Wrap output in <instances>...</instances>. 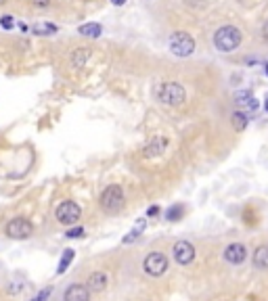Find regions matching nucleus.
Wrapping results in <instances>:
<instances>
[{"label":"nucleus","instance_id":"nucleus-1","mask_svg":"<svg viewBox=\"0 0 268 301\" xmlns=\"http://www.w3.org/2000/svg\"><path fill=\"white\" fill-rule=\"evenodd\" d=\"M241 40H243V34L237 25H222L214 34V46L220 52H233L241 44Z\"/></svg>","mask_w":268,"mask_h":301},{"label":"nucleus","instance_id":"nucleus-2","mask_svg":"<svg viewBox=\"0 0 268 301\" xmlns=\"http://www.w3.org/2000/svg\"><path fill=\"white\" fill-rule=\"evenodd\" d=\"M157 101L166 107H182L186 101V90L178 82H164L157 88Z\"/></svg>","mask_w":268,"mask_h":301},{"label":"nucleus","instance_id":"nucleus-3","mask_svg":"<svg viewBox=\"0 0 268 301\" xmlns=\"http://www.w3.org/2000/svg\"><path fill=\"white\" fill-rule=\"evenodd\" d=\"M168 48L176 57H191L195 52V38L189 32H174L168 38Z\"/></svg>","mask_w":268,"mask_h":301},{"label":"nucleus","instance_id":"nucleus-4","mask_svg":"<svg viewBox=\"0 0 268 301\" xmlns=\"http://www.w3.org/2000/svg\"><path fill=\"white\" fill-rule=\"evenodd\" d=\"M124 205V192L118 184H111V187H107L101 194V207L107 211V214H115V211H120Z\"/></svg>","mask_w":268,"mask_h":301},{"label":"nucleus","instance_id":"nucleus-5","mask_svg":"<svg viewBox=\"0 0 268 301\" xmlns=\"http://www.w3.org/2000/svg\"><path fill=\"white\" fill-rule=\"evenodd\" d=\"M55 216L59 220V224L71 226V224H76L78 220H80V216H82V209H80V205H78V203H74V201H63L57 207Z\"/></svg>","mask_w":268,"mask_h":301},{"label":"nucleus","instance_id":"nucleus-6","mask_svg":"<svg viewBox=\"0 0 268 301\" xmlns=\"http://www.w3.org/2000/svg\"><path fill=\"white\" fill-rule=\"evenodd\" d=\"M4 232H6V236H11V238H28L34 232V226H32L30 220L15 218L4 226Z\"/></svg>","mask_w":268,"mask_h":301},{"label":"nucleus","instance_id":"nucleus-7","mask_svg":"<svg viewBox=\"0 0 268 301\" xmlns=\"http://www.w3.org/2000/svg\"><path fill=\"white\" fill-rule=\"evenodd\" d=\"M168 270V260L164 253H149L147 260H145V272L149 274V276H162V274Z\"/></svg>","mask_w":268,"mask_h":301},{"label":"nucleus","instance_id":"nucleus-8","mask_svg":"<svg viewBox=\"0 0 268 301\" xmlns=\"http://www.w3.org/2000/svg\"><path fill=\"white\" fill-rule=\"evenodd\" d=\"M172 251H174V260L180 265H189L195 260V247L186 241H178Z\"/></svg>","mask_w":268,"mask_h":301},{"label":"nucleus","instance_id":"nucleus-9","mask_svg":"<svg viewBox=\"0 0 268 301\" xmlns=\"http://www.w3.org/2000/svg\"><path fill=\"white\" fill-rule=\"evenodd\" d=\"M245 258H247V249H245V245H241V243H233L224 249V260L233 265L243 263Z\"/></svg>","mask_w":268,"mask_h":301},{"label":"nucleus","instance_id":"nucleus-10","mask_svg":"<svg viewBox=\"0 0 268 301\" xmlns=\"http://www.w3.org/2000/svg\"><path fill=\"white\" fill-rule=\"evenodd\" d=\"M63 299L65 301H90V291L84 285H71V287H67Z\"/></svg>","mask_w":268,"mask_h":301},{"label":"nucleus","instance_id":"nucleus-11","mask_svg":"<svg viewBox=\"0 0 268 301\" xmlns=\"http://www.w3.org/2000/svg\"><path fill=\"white\" fill-rule=\"evenodd\" d=\"M88 291H103L105 285H107V276L103 272H92L90 276H88Z\"/></svg>","mask_w":268,"mask_h":301},{"label":"nucleus","instance_id":"nucleus-12","mask_svg":"<svg viewBox=\"0 0 268 301\" xmlns=\"http://www.w3.org/2000/svg\"><path fill=\"white\" fill-rule=\"evenodd\" d=\"M254 268L258 270L268 268V247H258L254 251Z\"/></svg>","mask_w":268,"mask_h":301},{"label":"nucleus","instance_id":"nucleus-13","mask_svg":"<svg viewBox=\"0 0 268 301\" xmlns=\"http://www.w3.org/2000/svg\"><path fill=\"white\" fill-rule=\"evenodd\" d=\"M166 145H168L166 138H153V143L145 149V157H159V155L164 153Z\"/></svg>","mask_w":268,"mask_h":301},{"label":"nucleus","instance_id":"nucleus-14","mask_svg":"<svg viewBox=\"0 0 268 301\" xmlns=\"http://www.w3.org/2000/svg\"><path fill=\"white\" fill-rule=\"evenodd\" d=\"M88 57H90V52H88V48H76L74 52H71L69 61H71V65L80 69V67H84V65H86Z\"/></svg>","mask_w":268,"mask_h":301},{"label":"nucleus","instance_id":"nucleus-15","mask_svg":"<svg viewBox=\"0 0 268 301\" xmlns=\"http://www.w3.org/2000/svg\"><path fill=\"white\" fill-rule=\"evenodd\" d=\"M101 25L99 23H84L78 28V34H82V36H88V38H99L101 36Z\"/></svg>","mask_w":268,"mask_h":301},{"label":"nucleus","instance_id":"nucleus-16","mask_svg":"<svg viewBox=\"0 0 268 301\" xmlns=\"http://www.w3.org/2000/svg\"><path fill=\"white\" fill-rule=\"evenodd\" d=\"M245 126H247V113H243V111H235V113H233V128H235L237 132H241V130H245Z\"/></svg>","mask_w":268,"mask_h":301},{"label":"nucleus","instance_id":"nucleus-17","mask_svg":"<svg viewBox=\"0 0 268 301\" xmlns=\"http://www.w3.org/2000/svg\"><path fill=\"white\" fill-rule=\"evenodd\" d=\"M74 262V251L71 249H65V253H63V258H61V262H59V268H57V274H63L65 270H67V265Z\"/></svg>","mask_w":268,"mask_h":301},{"label":"nucleus","instance_id":"nucleus-18","mask_svg":"<svg viewBox=\"0 0 268 301\" xmlns=\"http://www.w3.org/2000/svg\"><path fill=\"white\" fill-rule=\"evenodd\" d=\"M0 23H2L4 30H13V25H15L13 15H2V17H0Z\"/></svg>","mask_w":268,"mask_h":301},{"label":"nucleus","instance_id":"nucleus-19","mask_svg":"<svg viewBox=\"0 0 268 301\" xmlns=\"http://www.w3.org/2000/svg\"><path fill=\"white\" fill-rule=\"evenodd\" d=\"M189 6H195V8H201V6H205L208 4V0H184Z\"/></svg>","mask_w":268,"mask_h":301},{"label":"nucleus","instance_id":"nucleus-20","mask_svg":"<svg viewBox=\"0 0 268 301\" xmlns=\"http://www.w3.org/2000/svg\"><path fill=\"white\" fill-rule=\"evenodd\" d=\"M48 295H50V289H44L42 293H38V295H36L32 301H46V297H48Z\"/></svg>","mask_w":268,"mask_h":301},{"label":"nucleus","instance_id":"nucleus-21","mask_svg":"<svg viewBox=\"0 0 268 301\" xmlns=\"http://www.w3.org/2000/svg\"><path fill=\"white\" fill-rule=\"evenodd\" d=\"M262 38L268 42V19L264 21V25H262Z\"/></svg>","mask_w":268,"mask_h":301},{"label":"nucleus","instance_id":"nucleus-22","mask_svg":"<svg viewBox=\"0 0 268 301\" xmlns=\"http://www.w3.org/2000/svg\"><path fill=\"white\" fill-rule=\"evenodd\" d=\"M80 234H82V228H76V230H69V232H67V236H69V238L80 236Z\"/></svg>","mask_w":268,"mask_h":301},{"label":"nucleus","instance_id":"nucleus-23","mask_svg":"<svg viewBox=\"0 0 268 301\" xmlns=\"http://www.w3.org/2000/svg\"><path fill=\"white\" fill-rule=\"evenodd\" d=\"M178 214H180V209H170V220H178Z\"/></svg>","mask_w":268,"mask_h":301},{"label":"nucleus","instance_id":"nucleus-24","mask_svg":"<svg viewBox=\"0 0 268 301\" xmlns=\"http://www.w3.org/2000/svg\"><path fill=\"white\" fill-rule=\"evenodd\" d=\"M111 2H113L115 6H120V4H124V2H126V0H111Z\"/></svg>","mask_w":268,"mask_h":301},{"label":"nucleus","instance_id":"nucleus-25","mask_svg":"<svg viewBox=\"0 0 268 301\" xmlns=\"http://www.w3.org/2000/svg\"><path fill=\"white\" fill-rule=\"evenodd\" d=\"M264 109H266V111H268V99H266V101H264Z\"/></svg>","mask_w":268,"mask_h":301},{"label":"nucleus","instance_id":"nucleus-26","mask_svg":"<svg viewBox=\"0 0 268 301\" xmlns=\"http://www.w3.org/2000/svg\"><path fill=\"white\" fill-rule=\"evenodd\" d=\"M4 2H6V0H0V6H2V4H4Z\"/></svg>","mask_w":268,"mask_h":301},{"label":"nucleus","instance_id":"nucleus-27","mask_svg":"<svg viewBox=\"0 0 268 301\" xmlns=\"http://www.w3.org/2000/svg\"><path fill=\"white\" fill-rule=\"evenodd\" d=\"M264 69H266V75H268V65H266V67H264Z\"/></svg>","mask_w":268,"mask_h":301}]
</instances>
